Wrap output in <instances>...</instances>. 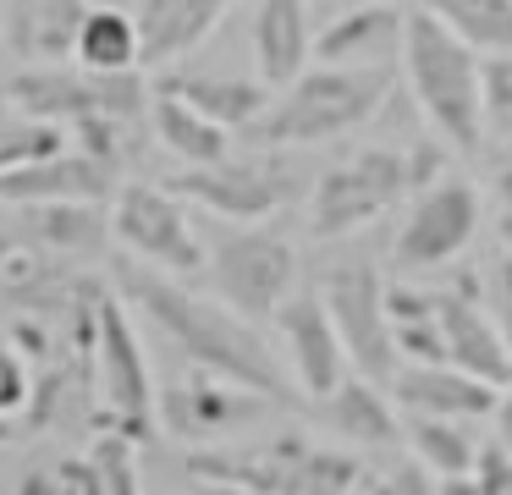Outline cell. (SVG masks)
Here are the masks:
<instances>
[{
  "mask_svg": "<svg viewBox=\"0 0 512 495\" xmlns=\"http://www.w3.org/2000/svg\"><path fill=\"white\" fill-rule=\"evenodd\" d=\"M122 297L193 363V369H215L237 385H254L270 402H287L292 385L281 374L276 352L265 347V336L254 330V319H243L237 308H226L221 297H199L177 281V275L155 270V264H127L122 270Z\"/></svg>",
  "mask_w": 512,
  "mask_h": 495,
  "instance_id": "obj_1",
  "label": "cell"
},
{
  "mask_svg": "<svg viewBox=\"0 0 512 495\" xmlns=\"http://www.w3.org/2000/svg\"><path fill=\"white\" fill-rule=\"evenodd\" d=\"M402 83L435 138L452 143L457 154H479V143H485V55L419 6L408 11V33H402Z\"/></svg>",
  "mask_w": 512,
  "mask_h": 495,
  "instance_id": "obj_2",
  "label": "cell"
},
{
  "mask_svg": "<svg viewBox=\"0 0 512 495\" xmlns=\"http://www.w3.org/2000/svg\"><path fill=\"white\" fill-rule=\"evenodd\" d=\"M397 88V66H309L292 77L270 110L254 121V138L270 149H303V143H331L375 121L386 94Z\"/></svg>",
  "mask_w": 512,
  "mask_h": 495,
  "instance_id": "obj_3",
  "label": "cell"
},
{
  "mask_svg": "<svg viewBox=\"0 0 512 495\" xmlns=\"http://www.w3.org/2000/svg\"><path fill=\"white\" fill-rule=\"evenodd\" d=\"M188 473L210 490H243V495H347L364 479V462L353 451L314 446L303 435H276L265 446L188 451Z\"/></svg>",
  "mask_w": 512,
  "mask_h": 495,
  "instance_id": "obj_4",
  "label": "cell"
},
{
  "mask_svg": "<svg viewBox=\"0 0 512 495\" xmlns=\"http://www.w3.org/2000/svg\"><path fill=\"white\" fill-rule=\"evenodd\" d=\"M441 165H446L441 143H408V149L369 143V149H358L353 160L325 171L320 187H314V198H309L314 237H353L358 226L386 215L402 193H419L435 176H446Z\"/></svg>",
  "mask_w": 512,
  "mask_h": 495,
  "instance_id": "obj_5",
  "label": "cell"
},
{
  "mask_svg": "<svg viewBox=\"0 0 512 495\" xmlns=\"http://www.w3.org/2000/svg\"><path fill=\"white\" fill-rule=\"evenodd\" d=\"M94 385H100V413L89 418L94 429H116V435L144 446L155 435L160 418V396H155V374H149L144 341L133 330L127 297L105 292L100 303V330H94Z\"/></svg>",
  "mask_w": 512,
  "mask_h": 495,
  "instance_id": "obj_6",
  "label": "cell"
},
{
  "mask_svg": "<svg viewBox=\"0 0 512 495\" xmlns=\"http://www.w3.org/2000/svg\"><path fill=\"white\" fill-rule=\"evenodd\" d=\"M6 105L28 110V116H45L61 121V127H83V121H100V116H122L138 121L149 105V88L138 72H94V66H28L6 83Z\"/></svg>",
  "mask_w": 512,
  "mask_h": 495,
  "instance_id": "obj_7",
  "label": "cell"
},
{
  "mask_svg": "<svg viewBox=\"0 0 512 495\" xmlns=\"http://www.w3.org/2000/svg\"><path fill=\"white\" fill-rule=\"evenodd\" d=\"M204 270H210L215 297L259 325V319H276L281 303L292 297V286H298V253L281 231H265L254 220V226L221 231Z\"/></svg>",
  "mask_w": 512,
  "mask_h": 495,
  "instance_id": "obj_8",
  "label": "cell"
},
{
  "mask_svg": "<svg viewBox=\"0 0 512 495\" xmlns=\"http://www.w3.org/2000/svg\"><path fill=\"white\" fill-rule=\"evenodd\" d=\"M386 292L391 286L380 281V270L369 259H342V264H331L325 281H320V297H325V308H331L336 330H342V341H347L353 374H364V380H375V385H391L402 369Z\"/></svg>",
  "mask_w": 512,
  "mask_h": 495,
  "instance_id": "obj_9",
  "label": "cell"
},
{
  "mask_svg": "<svg viewBox=\"0 0 512 495\" xmlns=\"http://www.w3.org/2000/svg\"><path fill=\"white\" fill-rule=\"evenodd\" d=\"M479 215H485V204H479V187L468 182V176H452V171L435 176L430 187L413 193L408 215H402V226H397V242H391V264H397L402 275L452 264L457 253L474 242Z\"/></svg>",
  "mask_w": 512,
  "mask_h": 495,
  "instance_id": "obj_10",
  "label": "cell"
},
{
  "mask_svg": "<svg viewBox=\"0 0 512 495\" xmlns=\"http://www.w3.org/2000/svg\"><path fill=\"white\" fill-rule=\"evenodd\" d=\"M111 237L133 253L138 264H155L166 275H199L210 264V248L199 242L182 193L149 182H127L111 209Z\"/></svg>",
  "mask_w": 512,
  "mask_h": 495,
  "instance_id": "obj_11",
  "label": "cell"
},
{
  "mask_svg": "<svg viewBox=\"0 0 512 495\" xmlns=\"http://www.w3.org/2000/svg\"><path fill=\"white\" fill-rule=\"evenodd\" d=\"M171 193H182L188 204L221 215L226 226H254V220L276 215L292 193V171L276 165L270 154H254V160H215V165H188L182 176H171Z\"/></svg>",
  "mask_w": 512,
  "mask_h": 495,
  "instance_id": "obj_12",
  "label": "cell"
},
{
  "mask_svg": "<svg viewBox=\"0 0 512 495\" xmlns=\"http://www.w3.org/2000/svg\"><path fill=\"white\" fill-rule=\"evenodd\" d=\"M265 402L270 396H259L254 385H237V380H226V374H215V369H193L188 363V374L160 391V424H166L177 440L204 446V440H221V435L248 429L259 413H265Z\"/></svg>",
  "mask_w": 512,
  "mask_h": 495,
  "instance_id": "obj_13",
  "label": "cell"
},
{
  "mask_svg": "<svg viewBox=\"0 0 512 495\" xmlns=\"http://www.w3.org/2000/svg\"><path fill=\"white\" fill-rule=\"evenodd\" d=\"M276 330H281V363H287L292 385L303 396L325 402L353 374L347 341H342V330H336V319H331L320 292H292L276 314Z\"/></svg>",
  "mask_w": 512,
  "mask_h": 495,
  "instance_id": "obj_14",
  "label": "cell"
},
{
  "mask_svg": "<svg viewBox=\"0 0 512 495\" xmlns=\"http://www.w3.org/2000/svg\"><path fill=\"white\" fill-rule=\"evenodd\" d=\"M441 297V336H446V363L479 374L490 385H507L512 380V352L501 341L496 319L485 308V292H479V275H463L457 286H446Z\"/></svg>",
  "mask_w": 512,
  "mask_h": 495,
  "instance_id": "obj_15",
  "label": "cell"
},
{
  "mask_svg": "<svg viewBox=\"0 0 512 495\" xmlns=\"http://www.w3.org/2000/svg\"><path fill=\"white\" fill-rule=\"evenodd\" d=\"M122 171L111 160L89 149H61L50 160L34 165H17V171H0V209H17V204H50V198H111Z\"/></svg>",
  "mask_w": 512,
  "mask_h": 495,
  "instance_id": "obj_16",
  "label": "cell"
},
{
  "mask_svg": "<svg viewBox=\"0 0 512 495\" xmlns=\"http://www.w3.org/2000/svg\"><path fill=\"white\" fill-rule=\"evenodd\" d=\"M402 33L408 11L391 0H353L314 39V61L325 66H402Z\"/></svg>",
  "mask_w": 512,
  "mask_h": 495,
  "instance_id": "obj_17",
  "label": "cell"
},
{
  "mask_svg": "<svg viewBox=\"0 0 512 495\" xmlns=\"http://www.w3.org/2000/svg\"><path fill=\"white\" fill-rule=\"evenodd\" d=\"M402 413H435V418H485L496 413L501 385L457 369V363H402L391 380Z\"/></svg>",
  "mask_w": 512,
  "mask_h": 495,
  "instance_id": "obj_18",
  "label": "cell"
},
{
  "mask_svg": "<svg viewBox=\"0 0 512 495\" xmlns=\"http://www.w3.org/2000/svg\"><path fill=\"white\" fill-rule=\"evenodd\" d=\"M12 226L28 248H45L56 259H89V253L105 248L111 237V215H105L94 198H50V204H17Z\"/></svg>",
  "mask_w": 512,
  "mask_h": 495,
  "instance_id": "obj_19",
  "label": "cell"
},
{
  "mask_svg": "<svg viewBox=\"0 0 512 495\" xmlns=\"http://www.w3.org/2000/svg\"><path fill=\"white\" fill-rule=\"evenodd\" d=\"M325 424L358 451H397L402 446V407L391 385H375L364 374H347L331 396H325Z\"/></svg>",
  "mask_w": 512,
  "mask_h": 495,
  "instance_id": "obj_20",
  "label": "cell"
},
{
  "mask_svg": "<svg viewBox=\"0 0 512 495\" xmlns=\"http://www.w3.org/2000/svg\"><path fill=\"white\" fill-rule=\"evenodd\" d=\"M254 61L270 88H287L314 61L309 0H259L254 6Z\"/></svg>",
  "mask_w": 512,
  "mask_h": 495,
  "instance_id": "obj_21",
  "label": "cell"
},
{
  "mask_svg": "<svg viewBox=\"0 0 512 495\" xmlns=\"http://www.w3.org/2000/svg\"><path fill=\"white\" fill-rule=\"evenodd\" d=\"M237 0H144L138 6V33H144V66H171L188 50H199L226 22Z\"/></svg>",
  "mask_w": 512,
  "mask_h": 495,
  "instance_id": "obj_22",
  "label": "cell"
},
{
  "mask_svg": "<svg viewBox=\"0 0 512 495\" xmlns=\"http://www.w3.org/2000/svg\"><path fill=\"white\" fill-rule=\"evenodd\" d=\"M83 17H89V0H12V11H6V44L23 61H39V66L72 61Z\"/></svg>",
  "mask_w": 512,
  "mask_h": 495,
  "instance_id": "obj_23",
  "label": "cell"
},
{
  "mask_svg": "<svg viewBox=\"0 0 512 495\" xmlns=\"http://www.w3.org/2000/svg\"><path fill=\"white\" fill-rule=\"evenodd\" d=\"M160 88H171V94H182L188 105H199L204 116L221 121L226 132L254 127L270 110V99H276V88H270L265 77H232V72H166Z\"/></svg>",
  "mask_w": 512,
  "mask_h": 495,
  "instance_id": "obj_24",
  "label": "cell"
},
{
  "mask_svg": "<svg viewBox=\"0 0 512 495\" xmlns=\"http://www.w3.org/2000/svg\"><path fill=\"white\" fill-rule=\"evenodd\" d=\"M149 121H155V138L166 154H177L182 165H215L232 154V132L221 127V121H210L199 105H188L182 94H171V88H160L155 99H149Z\"/></svg>",
  "mask_w": 512,
  "mask_h": 495,
  "instance_id": "obj_25",
  "label": "cell"
},
{
  "mask_svg": "<svg viewBox=\"0 0 512 495\" xmlns=\"http://www.w3.org/2000/svg\"><path fill=\"white\" fill-rule=\"evenodd\" d=\"M78 66L94 72H138L144 66V33H138V11L122 6H89L78 33Z\"/></svg>",
  "mask_w": 512,
  "mask_h": 495,
  "instance_id": "obj_26",
  "label": "cell"
},
{
  "mask_svg": "<svg viewBox=\"0 0 512 495\" xmlns=\"http://www.w3.org/2000/svg\"><path fill=\"white\" fill-rule=\"evenodd\" d=\"M402 446L435 473V479H452V473H474L479 462V440L463 429V418H435V413H408L402 418Z\"/></svg>",
  "mask_w": 512,
  "mask_h": 495,
  "instance_id": "obj_27",
  "label": "cell"
},
{
  "mask_svg": "<svg viewBox=\"0 0 512 495\" xmlns=\"http://www.w3.org/2000/svg\"><path fill=\"white\" fill-rule=\"evenodd\" d=\"M391 336H397L402 363H446V336H441V297L419 286H391Z\"/></svg>",
  "mask_w": 512,
  "mask_h": 495,
  "instance_id": "obj_28",
  "label": "cell"
},
{
  "mask_svg": "<svg viewBox=\"0 0 512 495\" xmlns=\"http://www.w3.org/2000/svg\"><path fill=\"white\" fill-rule=\"evenodd\" d=\"M419 11L441 17L457 39H468L479 55L512 50V0H413Z\"/></svg>",
  "mask_w": 512,
  "mask_h": 495,
  "instance_id": "obj_29",
  "label": "cell"
},
{
  "mask_svg": "<svg viewBox=\"0 0 512 495\" xmlns=\"http://www.w3.org/2000/svg\"><path fill=\"white\" fill-rule=\"evenodd\" d=\"M72 149V132L61 121L28 116V110H0V171H17V165L50 160V154Z\"/></svg>",
  "mask_w": 512,
  "mask_h": 495,
  "instance_id": "obj_30",
  "label": "cell"
},
{
  "mask_svg": "<svg viewBox=\"0 0 512 495\" xmlns=\"http://www.w3.org/2000/svg\"><path fill=\"white\" fill-rule=\"evenodd\" d=\"M435 484L441 479L413 451H380V462H364L358 490H369V495H435Z\"/></svg>",
  "mask_w": 512,
  "mask_h": 495,
  "instance_id": "obj_31",
  "label": "cell"
},
{
  "mask_svg": "<svg viewBox=\"0 0 512 495\" xmlns=\"http://www.w3.org/2000/svg\"><path fill=\"white\" fill-rule=\"evenodd\" d=\"M89 462L100 468V490L105 495H144V484H138V440L116 435V429H100Z\"/></svg>",
  "mask_w": 512,
  "mask_h": 495,
  "instance_id": "obj_32",
  "label": "cell"
},
{
  "mask_svg": "<svg viewBox=\"0 0 512 495\" xmlns=\"http://www.w3.org/2000/svg\"><path fill=\"white\" fill-rule=\"evenodd\" d=\"M485 138H512V50L485 55Z\"/></svg>",
  "mask_w": 512,
  "mask_h": 495,
  "instance_id": "obj_33",
  "label": "cell"
},
{
  "mask_svg": "<svg viewBox=\"0 0 512 495\" xmlns=\"http://www.w3.org/2000/svg\"><path fill=\"white\" fill-rule=\"evenodd\" d=\"M479 292H485V308H490V319H496L501 341H507V352H512V259L507 253H496V259L479 270Z\"/></svg>",
  "mask_w": 512,
  "mask_h": 495,
  "instance_id": "obj_34",
  "label": "cell"
},
{
  "mask_svg": "<svg viewBox=\"0 0 512 495\" xmlns=\"http://www.w3.org/2000/svg\"><path fill=\"white\" fill-rule=\"evenodd\" d=\"M28 396H34V369H28V358L12 347V341H0V413L23 418Z\"/></svg>",
  "mask_w": 512,
  "mask_h": 495,
  "instance_id": "obj_35",
  "label": "cell"
},
{
  "mask_svg": "<svg viewBox=\"0 0 512 495\" xmlns=\"http://www.w3.org/2000/svg\"><path fill=\"white\" fill-rule=\"evenodd\" d=\"M474 479L485 484L490 495H512V440H490V446H479Z\"/></svg>",
  "mask_w": 512,
  "mask_h": 495,
  "instance_id": "obj_36",
  "label": "cell"
},
{
  "mask_svg": "<svg viewBox=\"0 0 512 495\" xmlns=\"http://www.w3.org/2000/svg\"><path fill=\"white\" fill-rule=\"evenodd\" d=\"M490 176H496V198L512 209V138L496 143V154H490Z\"/></svg>",
  "mask_w": 512,
  "mask_h": 495,
  "instance_id": "obj_37",
  "label": "cell"
},
{
  "mask_svg": "<svg viewBox=\"0 0 512 495\" xmlns=\"http://www.w3.org/2000/svg\"><path fill=\"white\" fill-rule=\"evenodd\" d=\"M435 495H490V490L474 479V473H452V479L435 484Z\"/></svg>",
  "mask_w": 512,
  "mask_h": 495,
  "instance_id": "obj_38",
  "label": "cell"
},
{
  "mask_svg": "<svg viewBox=\"0 0 512 495\" xmlns=\"http://www.w3.org/2000/svg\"><path fill=\"white\" fill-rule=\"evenodd\" d=\"M496 424H501V440H512V380L501 385V402H496Z\"/></svg>",
  "mask_w": 512,
  "mask_h": 495,
  "instance_id": "obj_39",
  "label": "cell"
},
{
  "mask_svg": "<svg viewBox=\"0 0 512 495\" xmlns=\"http://www.w3.org/2000/svg\"><path fill=\"white\" fill-rule=\"evenodd\" d=\"M17 242H23V237H17V226H0V270H6V259L17 253Z\"/></svg>",
  "mask_w": 512,
  "mask_h": 495,
  "instance_id": "obj_40",
  "label": "cell"
},
{
  "mask_svg": "<svg viewBox=\"0 0 512 495\" xmlns=\"http://www.w3.org/2000/svg\"><path fill=\"white\" fill-rule=\"evenodd\" d=\"M17 435H28V429H23V418L0 413V446H6V440H17Z\"/></svg>",
  "mask_w": 512,
  "mask_h": 495,
  "instance_id": "obj_41",
  "label": "cell"
},
{
  "mask_svg": "<svg viewBox=\"0 0 512 495\" xmlns=\"http://www.w3.org/2000/svg\"><path fill=\"white\" fill-rule=\"evenodd\" d=\"M501 253H507V259H512V209H507V215H501Z\"/></svg>",
  "mask_w": 512,
  "mask_h": 495,
  "instance_id": "obj_42",
  "label": "cell"
},
{
  "mask_svg": "<svg viewBox=\"0 0 512 495\" xmlns=\"http://www.w3.org/2000/svg\"><path fill=\"white\" fill-rule=\"evenodd\" d=\"M210 495H243V490H210Z\"/></svg>",
  "mask_w": 512,
  "mask_h": 495,
  "instance_id": "obj_43",
  "label": "cell"
},
{
  "mask_svg": "<svg viewBox=\"0 0 512 495\" xmlns=\"http://www.w3.org/2000/svg\"><path fill=\"white\" fill-rule=\"evenodd\" d=\"M347 495H369V490H358V484H353V490H347Z\"/></svg>",
  "mask_w": 512,
  "mask_h": 495,
  "instance_id": "obj_44",
  "label": "cell"
},
{
  "mask_svg": "<svg viewBox=\"0 0 512 495\" xmlns=\"http://www.w3.org/2000/svg\"><path fill=\"white\" fill-rule=\"evenodd\" d=\"M347 6H353V0H347Z\"/></svg>",
  "mask_w": 512,
  "mask_h": 495,
  "instance_id": "obj_45",
  "label": "cell"
}]
</instances>
